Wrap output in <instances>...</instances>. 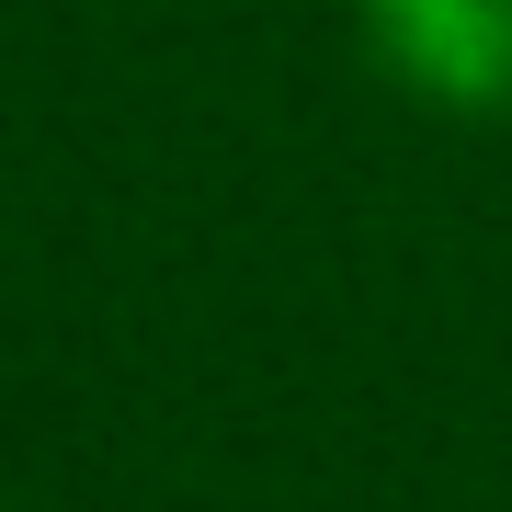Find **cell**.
Here are the masks:
<instances>
[{"instance_id":"cell-1","label":"cell","mask_w":512,"mask_h":512,"mask_svg":"<svg viewBox=\"0 0 512 512\" xmlns=\"http://www.w3.org/2000/svg\"><path fill=\"white\" fill-rule=\"evenodd\" d=\"M365 23L410 92H433L456 114L512 103V0H365Z\"/></svg>"}]
</instances>
